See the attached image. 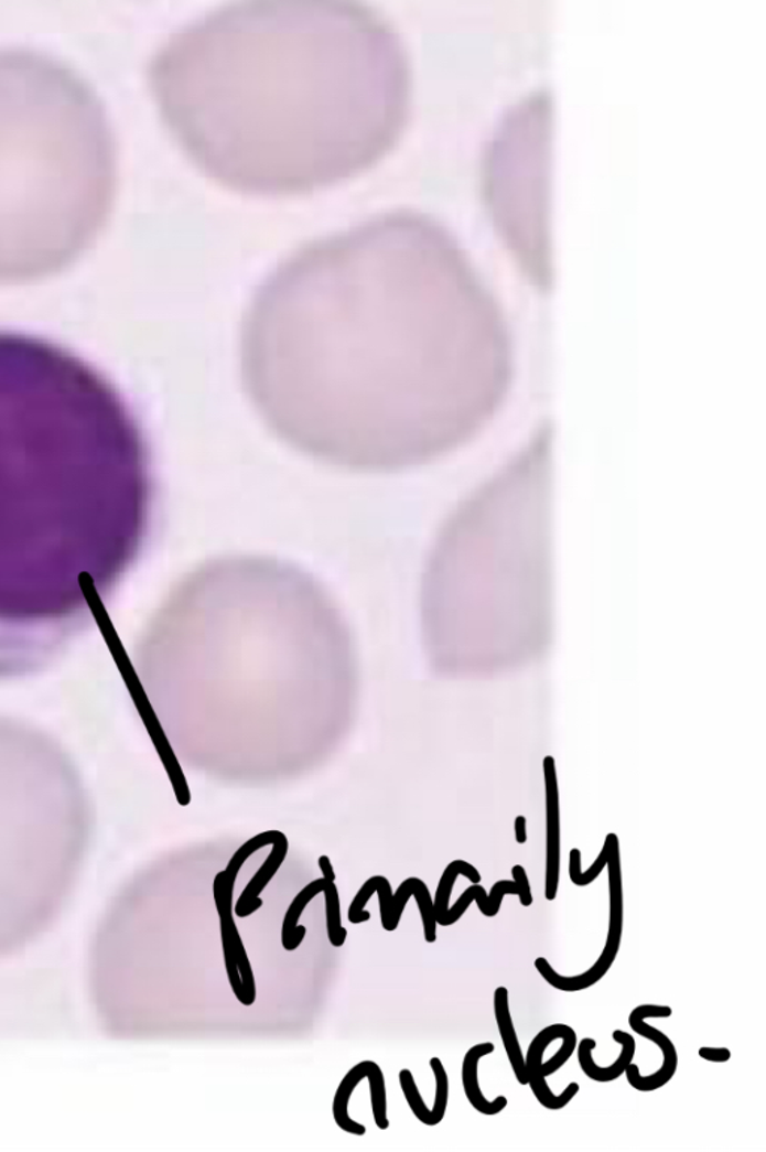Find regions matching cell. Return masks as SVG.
Listing matches in <instances>:
<instances>
[{
  "instance_id": "obj_26",
  "label": "cell",
  "mask_w": 766,
  "mask_h": 1152,
  "mask_svg": "<svg viewBox=\"0 0 766 1152\" xmlns=\"http://www.w3.org/2000/svg\"><path fill=\"white\" fill-rule=\"evenodd\" d=\"M320 866L322 873H324V879L330 880V882H334V880H336V875H334L333 866H331L328 858L322 857L320 859Z\"/></svg>"
},
{
  "instance_id": "obj_25",
  "label": "cell",
  "mask_w": 766,
  "mask_h": 1152,
  "mask_svg": "<svg viewBox=\"0 0 766 1152\" xmlns=\"http://www.w3.org/2000/svg\"><path fill=\"white\" fill-rule=\"evenodd\" d=\"M515 838H517L518 844H525L527 841V822L525 816H518L515 819Z\"/></svg>"
},
{
  "instance_id": "obj_9",
  "label": "cell",
  "mask_w": 766,
  "mask_h": 1152,
  "mask_svg": "<svg viewBox=\"0 0 766 1152\" xmlns=\"http://www.w3.org/2000/svg\"><path fill=\"white\" fill-rule=\"evenodd\" d=\"M615 1042L622 1045V1054L615 1059L614 1064L609 1067H598L594 1063L593 1051L596 1049L597 1043L594 1038L585 1037L578 1045V1063L583 1068L584 1075L587 1078L594 1080V1083H613L618 1079L626 1072V1067L630 1063H634L636 1053V1042L632 1034L623 1032V1030H615L613 1033Z\"/></svg>"
},
{
  "instance_id": "obj_7",
  "label": "cell",
  "mask_w": 766,
  "mask_h": 1152,
  "mask_svg": "<svg viewBox=\"0 0 766 1152\" xmlns=\"http://www.w3.org/2000/svg\"><path fill=\"white\" fill-rule=\"evenodd\" d=\"M222 950H224L226 976L236 999L242 1005H252L257 1000V983L252 963L247 957L234 916H220Z\"/></svg>"
},
{
  "instance_id": "obj_12",
  "label": "cell",
  "mask_w": 766,
  "mask_h": 1152,
  "mask_svg": "<svg viewBox=\"0 0 766 1152\" xmlns=\"http://www.w3.org/2000/svg\"><path fill=\"white\" fill-rule=\"evenodd\" d=\"M494 1016H496L497 1029H499L501 1041H504L506 1055H508L515 1078H517L520 1085L529 1084L525 1054H522L520 1041H518L517 1032H515L513 1016H510L508 988L499 987L494 991Z\"/></svg>"
},
{
  "instance_id": "obj_6",
  "label": "cell",
  "mask_w": 766,
  "mask_h": 1152,
  "mask_svg": "<svg viewBox=\"0 0 766 1152\" xmlns=\"http://www.w3.org/2000/svg\"><path fill=\"white\" fill-rule=\"evenodd\" d=\"M672 1009L669 1005H656V1004H643L635 1008L629 1016L630 1029L634 1030L639 1036L648 1038L652 1043H656L663 1053V1064L656 1074L650 1076H643L639 1072L638 1064L630 1063L626 1067V1078L632 1088L640 1092L657 1091V1089L663 1088L665 1085L671 1083V1079L677 1074L678 1067V1054L676 1045H673L671 1038L667 1034L661 1033L656 1026L647 1024L648 1018H671Z\"/></svg>"
},
{
  "instance_id": "obj_20",
  "label": "cell",
  "mask_w": 766,
  "mask_h": 1152,
  "mask_svg": "<svg viewBox=\"0 0 766 1152\" xmlns=\"http://www.w3.org/2000/svg\"><path fill=\"white\" fill-rule=\"evenodd\" d=\"M401 1091H403L404 1099L408 1101L410 1110L417 1120L422 1122L427 1127H431V1110L427 1108L424 1099H422L420 1089L413 1078L412 1072L404 1068L399 1075Z\"/></svg>"
},
{
  "instance_id": "obj_4",
  "label": "cell",
  "mask_w": 766,
  "mask_h": 1152,
  "mask_svg": "<svg viewBox=\"0 0 766 1152\" xmlns=\"http://www.w3.org/2000/svg\"><path fill=\"white\" fill-rule=\"evenodd\" d=\"M111 184L106 120L82 84L0 57V282L68 263L106 216Z\"/></svg>"
},
{
  "instance_id": "obj_15",
  "label": "cell",
  "mask_w": 766,
  "mask_h": 1152,
  "mask_svg": "<svg viewBox=\"0 0 766 1152\" xmlns=\"http://www.w3.org/2000/svg\"><path fill=\"white\" fill-rule=\"evenodd\" d=\"M326 883H328L326 879L315 880V882L310 883L295 896L291 906H289L282 924V946L288 952H294L303 943L308 928L299 925L300 917L303 915L304 908L310 901L320 895L321 892H324Z\"/></svg>"
},
{
  "instance_id": "obj_1",
  "label": "cell",
  "mask_w": 766,
  "mask_h": 1152,
  "mask_svg": "<svg viewBox=\"0 0 766 1152\" xmlns=\"http://www.w3.org/2000/svg\"><path fill=\"white\" fill-rule=\"evenodd\" d=\"M241 372L288 445L331 466L399 472L488 424L509 389L513 349L458 243L403 209L276 268L247 310Z\"/></svg>"
},
{
  "instance_id": "obj_22",
  "label": "cell",
  "mask_w": 766,
  "mask_h": 1152,
  "mask_svg": "<svg viewBox=\"0 0 766 1152\" xmlns=\"http://www.w3.org/2000/svg\"><path fill=\"white\" fill-rule=\"evenodd\" d=\"M379 904H380V920H382V927L385 932H388L389 919H391V907H392V890L391 883L387 879L379 875Z\"/></svg>"
},
{
  "instance_id": "obj_16",
  "label": "cell",
  "mask_w": 766,
  "mask_h": 1152,
  "mask_svg": "<svg viewBox=\"0 0 766 1152\" xmlns=\"http://www.w3.org/2000/svg\"><path fill=\"white\" fill-rule=\"evenodd\" d=\"M458 875H466L473 885H478L481 882L479 871L475 866L468 864L466 861H454L446 866L445 873H443L441 882H439L436 896L433 900L434 916L436 922L442 920L445 916L447 908H450V898L452 894V887H454L455 880Z\"/></svg>"
},
{
  "instance_id": "obj_14",
  "label": "cell",
  "mask_w": 766,
  "mask_h": 1152,
  "mask_svg": "<svg viewBox=\"0 0 766 1152\" xmlns=\"http://www.w3.org/2000/svg\"><path fill=\"white\" fill-rule=\"evenodd\" d=\"M379 1067L378 1063L375 1062H362L357 1066L350 1068L347 1072L345 1078H343L341 1085H338L336 1096L333 1100V1117L338 1129L346 1131V1133L354 1134V1137H364L366 1134V1127L359 1124V1122L352 1120L349 1116V1101L352 1092L358 1087L362 1080L367 1079L368 1075H371L376 1068Z\"/></svg>"
},
{
  "instance_id": "obj_17",
  "label": "cell",
  "mask_w": 766,
  "mask_h": 1152,
  "mask_svg": "<svg viewBox=\"0 0 766 1152\" xmlns=\"http://www.w3.org/2000/svg\"><path fill=\"white\" fill-rule=\"evenodd\" d=\"M615 837H617L615 833H608V836H606L604 849H602L601 854H598L596 861L593 862V865L590 866L587 871L581 870V850H571V857H569V875H571L573 885L580 887L592 885L594 880L602 874V871H604L606 864H608L611 848H613Z\"/></svg>"
},
{
  "instance_id": "obj_5",
  "label": "cell",
  "mask_w": 766,
  "mask_h": 1152,
  "mask_svg": "<svg viewBox=\"0 0 766 1152\" xmlns=\"http://www.w3.org/2000/svg\"><path fill=\"white\" fill-rule=\"evenodd\" d=\"M606 866H608L609 871V928L604 950H602L597 961L583 975L562 976L552 969L547 958L535 959V969L555 990L580 992L592 988L598 980L605 978L611 967H613L615 958H617L619 945H622L623 912H625V907H623L622 861H619L618 837L614 838Z\"/></svg>"
},
{
  "instance_id": "obj_21",
  "label": "cell",
  "mask_w": 766,
  "mask_h": 1152,
  "mask_svg": "<svg viewBox=\"0 0 766 1152\" xmlns=\"http://www.w3.org/2000/svg\"><path fill=\"white\" fill-rule=\"evenodd\" d=\"M213 895H215L216 911L220 916L233 915V895L234 890H229L226 886L224 873H219L215 879V886H213Z\"/></svg>"
},
{
  "instance_id": "obj_3",
  "label": "cell",
  "mask_w": 766,
  "mask_h": 1152,
  "mask_svg": "<svg viewBox=\"0 0 766 1152\" xmlns=\"http://www.w3.org/2000/svg\"><path fill=\"white\" fill-rule=\"evenodd\" d=\"M171 131L238 192L300 194L362 173L399 141L410 74L388 21L349 2H249L180 29L152 66Z\"/></svg>"
},
{
  "instance_id": "obj_13",
  "label": "cell",
  "mask_w": 766,
  "mask_h": 1152,
  "mask_svg": "<svg viewBox=\"0 0 766 1152\" xmlns=\"http://www.w3.org/2000/svg\"><path fill=\"white\" fill-rule=\"evenodd\" d=\"M273 844L274 852L270 854V858L267 859L262 869L255 874L252 880H250L249 885H247L246 890L241 892L240 898L237 901L234 912H236L238 917L253 915L255 912H258L259 908L263 906L262 900L259 898V895L262 894V891L266 890L270 880L274 878L276 873H278L279 866L282 865L283 859L287 857L288 850L287 838H284L282 833H276Z\"/></svg>"
},
{
  "instance_id": "obj_2",
  "label": "cell",
  "mask_w": 766,
  "mask_h": 1152,
  "mask_svg": "<svg viewBox=\"0 0 766 1152\" xmlns=\"http://www.w3.org/2000/svg\"><path fill=\"white\" fill-rule=\"evenodd\" d=\"M152 451L115 383L0 331V678L52 664L103 613L152 526Z\"/></svg>"
},
{
  "instance_id": "obj_11",
  "label": "cell",
  "mask_w": 766,
  "mask_h": 1152,
  "mask_svg": "<svg viewBox=\"0 0 766 1152\" xmlns=\"http://www.w3.org/2000/svg\"><path fill=\"white\" fill-rule=\"evenodd\" d=\"M505 895H518V886L514 880H500V882L494 883L492 894H487L484 887L479 885H473L467 887L460 896L457 903L451 908H447L445 916L439 922L442 927H451V925L457 924L467 908L471 907L472 901H476L479 906V911L483 912L484 916L494 917L500 912L501 901Z\"/></svg>"
},
{
  "instance_id": "obj_10",
  "label": "cell",
  "mask_w": 766,
  "mask_h": 1152,
  "mask_svg": "<svg viewBox=\"0 0 766 1152\" xmlns=\"http://www.w3.org/2000/svg\"><path fill=\"white\" fill-rule=\"evenodd\" d=\"M494 1049H496V1046L489 1042L479 1043V1045L471 1047L467 1054L464 1055L462 1068L464 1095H466L468 1103L473 1106V1109L487 1117L499 1116L508 1106V1099L505 1096L496 1097V1099L489 1101L481 1091L478 1078L479 1059L492 1055Z\"/></svg>"
},
{
  "instance_id": "obj_24",
  "label": "cell",
  "mask_w": 766,
  "mask_h": 1152,
  "mask_svg": "<svg viewBox=\"0 0 766 1152\" xmlns=\"http://www.w3.org/2000/svg\"><path fill=\"white\" fill-rule=\"evenodd\" d=\"M699 1057L706 1059L710 1063H727L730 1062L732 1054L727 1047H701L699 1049Z\"/></svg>"
},
{
  "instance_id": "obj_8",
  "label": "cell",
  "mask_w": 766,
  "mask_h": 1152,
  "mask_svg": "<svg viewBox=\"0 0 766 1152\" xmlns=\"http://www.w3.org/2000/svg\"><path fill=\"white\" fill-rule=\"evenodd\" d=\"M547 783V873L546 898L554 901L560 882V808L554 757L543 761Z\"/></svg>"
},
{
  "instance_id": "obj_18",
  "label": "cell",
  "mask_w": 766,
  "mask_h": 1152,
  "mask_svg": "<svg viewBox=\"0 0 766 1152\" xmlns=\"http://www.w3.org/2000/svg\"><path fill=\"white\" fill-rule=\"evenodd\" d=\"M326 933L334 948L345 945L347 929L342 927L341 900H338L337 886L334 882L326 883L325 890Z\"/></svg>"
},
{
  "instance_id": "obj_19",
  "label": "cell",
  "mask_w": 766,
  "mask_h": 1152,
  "mask_svg": "<svg viewBox=\"0 0 766 1152\" xmlns=\"http://www.w3.org/2000/svg\"><path fill=\"white\" fill-rule=\"evenodd\" d=\"M430 1067L433 1070L434 1079H436V1096H434L433 1108L430 1109L431 1127H434L441 1124L446 1116L447 1100H450V1079H447L441 1058H431Z\"/></svg>"
},
{
  "instance_id": "obj_23",
  "label": "cell",
  "mask_w": 766,
  "mask_h": 1152,
  "mask_svg": "<svg viewBox=\"0 0 766 1152\" xmlns=\"http://www.w3.org/2000/svg\"><path fill=\"white\" fill-rule=\"evenodd\" d=\"M514 882L518 886V896H520V903L522 907H530L533 904V895H531L530 882L527 879L525 866L515 865L513 869Z\"/></svg>"
}]
</instances>
